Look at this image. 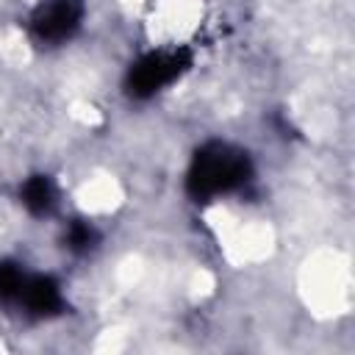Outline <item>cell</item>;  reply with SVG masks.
I'll return each instance as SVG.
<instances>
[{"instance_id":"8992f818","label":"cell","mask_w":355,"mask_h":355,"mask_svg":"<svg viewBox=\"0 0 355 355\" xmlns=\"http://www.w3.org/2000/svg\"><path fill=\"white\" fill-rule=\"evenodd\" d=\"M25 272L11 263V261H0V300H17L25 283Z\"/></svg>"},{"instance_id":"52a82bcc","label":"cell","mask_w":355,"mask_h":355,"mask_svg":"<svg viewBox=\"0 0 355 355\" xmlns=\"http://www.w3.org/2000/svg\"><path fill=\"white\" fill-rule=\"evenodd\" d=\"M97 244V230L89 222H72L67 230V247L75 252H86Z\"/></svg>"},{"instance_id":"6da1fadb","label":"cell","mask_w":355,"mask_h":355,"mask_svg":"<svg viewBox=\"0 0 355 355\" xmlns=\"http://www.w3.org/2000/svg\"><path fill=\"white\" fill-rule=\"evenodd\" d=\"M250 178H252V164L244 150L222 141H211L194 153L186 175V191L194 200H211L241 189Z\"/></svg>"},{"instance_id":"3957f363","label":"cell","mask_w":355,"mask_h":355,"mask_svg":"<svg viewBox=\"0 0 355 355\" xmlns=\"http://www.w3.org/2000/svg\"><path fill=\"white\" fill-rule=\"evenodd\" d=\"M83 19V3L80 0H47L42 3L31 17V31L39 42L58 44L67 42Z\"/></svg>"},{"instance_id":"5b68a950","label":"cell","mask_w":355,"mask_h":355,"mask_svg":"<svg viewBox=\"0 0 355 355\" xmlns=\"http://www.w3.org/2000/svg\"><path fill=\"white\" fill-rule=\"evenodd\" d=\"M22 205H25L31 214H36V216L50 214L53 205H55V189H53L50 178H44V175L28 178L25 186H22Z\"/></svg>"},{"instance_id":"277c9868","label":"cell","mask_w":355,"mask_h":355,"mask_svg":"<svg viewBox=\"0 0 355 355\" xmlns=\"http://www.w3.org/2000/svg\"><path fill=\"white\" fill-rule=\"evenodd\" d=\"M31 313H55L61 311L64 300H61V291H58V283L47 275H28L25 283H22V291L17 297Z\"/></svg>"},{"instance_id":"7a4b0ae2","label":"cell","mask_w":355,"mask_h":355,"mask_svg":"<svg viewBox=\"0 0 355 355\" xmlns=\"http://www.w3.org/2000/svg\"><path fill=\"white\" fill-rule=\"evenodd\" d=\"M191 67V53L189 50H155L141 55L125 80V89L136 100H147L164 86L175 83L186 69Z\"/></svg>"}]
</instances>
